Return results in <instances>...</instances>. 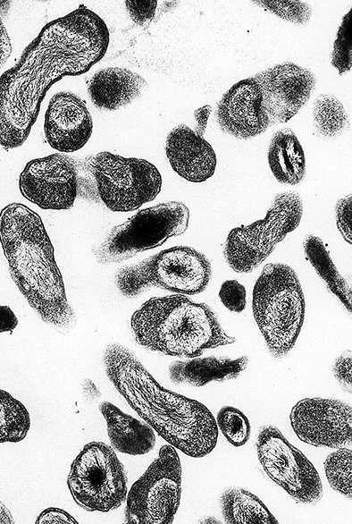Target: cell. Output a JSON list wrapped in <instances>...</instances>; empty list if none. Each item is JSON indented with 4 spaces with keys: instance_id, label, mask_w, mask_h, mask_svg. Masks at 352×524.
Segmentation results:
<instances>
[{
    "instance_id": "cell-16",
    "label": "cell",
    "mask_w": 352,
    "mask_h": 524,
    "mask_svg": "<svg viewBox=\"0 0 352 524\" xmlns=\"http://www.w3.org/2000/svg\"><path fill=\"white\" fill-rule=\"evenodd\" d=\"M214 117L222 132L239 139L254 138L270 126L261 91L253 77L239 80L223 94Z\"/></svg>"
},
{
    "instance_id": "cell-2",
    "label": "cell",
    "mask_w": 352,
    "mask_h": 524,
    "mask_svg": "<svg viewBox=\"0 0 352 524\" xmlns=\"http://www.w3.org/2000/svg\"><path fill=\"white\" fill-rule=\"evenodd\" d=\"M103 364L119 393L169 444L194 458L214 450L218 428L204 404L161 386L135 353L122 344L105 347Z\"/></svg>"
},
{
    "instance_id": "cell-4",
    "label": "cell",
    "mask_w": 352,
    "mask_h": 524,
    "mask_svg": "<svg viewBox=\"0 0 352 524\" xmlns=\"http://www.w3.org/2000/svg\"><path fill=\"white\" fill-rule=\"evenodd\" d=\"M130 326L138 345L179 358L198 357L236 342L208 305L182 294L149 299L133 313Z\"/></svg>"
},
{
    "instance_id": "cell-36",
    "label": "cell",
    "mask_w": 352,
    "mask_h": 524,
    "mask_svg": "<svg viewBox=\"0 0 352 524\" xmlns=\"http://www.w3.org/2000/svg\"><path fill=\"white\" fill-rule=\"evenodd\" d=\"M13 47L4 21L0 16V69L12 55Z\"/></svg>"
},
{
    "instance_id": "cell-37",
    "label": "cell",
    "mask_w": 352,
    "mask_h": 524,
    "mask_svg": "<svg viewBox=\"0 0 352 524\" xmlns=\"http://www.w3.org/2000/svg\"><path fill=\"white\" fill-rule=\"evenodd\" d=\"M18 325V318L7 305H0V333L12 332Z\"/></svg>"
},
{
    "instance_id": "cell-15",
    "label": "cell",
    "mask_w": 352,
    "mask_h": 524,
    "mask_svg": "<svg viewBox=\"0 0 352 524\" xmlns=\"http://www.w3.org/2000/svg\"><path fill=\"white\" fill-rule=\"evenodd\" d=\"M270 126L285 123L306 105L316 86L308 69L291 62L276 64L254 77Z\"/></svg>"
},
{
    "instance_id": "cell-22",
    "label": "cell",
    "mask_w": 352,
    "mask_h": 524,
    "mask_svg": "<svg viewBox=\"0 0 352 524\" xmlns=\"http://www.w3.org/2000/svg\"><path fill=\"white\" fill-rule=\"evenodd\" d=\"M268 164L276 180L285 185L300 183L306 175V157L295 132L283 128L274 132L268 146Z\"/></svg>"
},
{
    "instance_id": "cell-13",
    "label": "cell",
    "mask_w": 352,
    "mask_h": 524,
    "mask_svg": "<svg viewBox=\"0 0 352 524\" xmlns=\"http://www.w3.org/2000/svg\"><path fill=\"white\" fill-rule=\"evenodd\" d=\"M19 188L26 199L43 209H69L77 196L76 164L62 153L32 159L19 176Z\"/></svg>"
},
{
    "instance_id": "cell-35",
    "label": "cell",
    "mask_w": 352,
    "mask_h": 524,
    "mask_svg": "<svg viewBox=\"0 0 352 524\" xmlns=\"http://www.w3.org/2000/svg\"><path fill=\"white\" fill-rule=\"evenodd\" d=\"M37 524H76L78 521L65 511L59 508H47L43 511L36 520Z\"/></svg>"
},
{
    "instance_id": "cell-25",
    "label": "cell",
    "mask_w": 352,
    "mask_h": 524,
    "mask_svg": "<svg viewBox=\"0 0 352 524\" xmlns=\"http://www.w3.org/2000/svg\"><path fill=\"white\" fill-rule=\"evenodd\" d=\"M313 122L316 132L331 139L340 136L349 126L348 115L338 97L320 95L314 102Z\"/></svg>"
},
{
    "instance_id": "cell-21",
    "label": "cell",
    "mask_w": 352,
    "mask_h": 524,
    "mask_svg": "<svg viewBox=\"0 0 352 524\" xmlns=\"http://www.w3.org/2000/svg\"><path fill=\"white\" fill-rule=\"evenodd\" d=\"M99 410L107 427V434L113 450L129 455H143L155 445L154 429L122 411L109 401H102Z\"/></svg>"
},
{
    "instance_id": "cell-30",
    "label": "cell",
    "mask_w": 352,
    "mask_h": 524,
    "mask_svg": "<svg viewBox=\"0 0 352 524\" xmlns=\"http://www.w3.org/2000/svg\"><path fill=\"white\" fill-rule=\"evenodd\" d=\"M351 10L343 17L338 30L331 53V64L339 74H343L352 66L351 47Z\"/></svg>"
},
{
    "instance_id": "cell-23",
    "label": "cell",
    "mask_w": 352,
    "mask_h": 524,
    "mask_svg": "<svg viewBox=\"0 0 352 524\" xmlns=\"http://www.w3.org/2000/svg\"><path fill=\"white\" fill-rule=\"evenodd\" d=\"M219 503L225 523H278L265 504L256 495L243 488H226L220 495Z\"/></svg>"
},
{
    "instance_id": "cell-18",
    "label": "cell",
    "mask_w": 352,
    "mask_h": 524,
    "mask_svg": "<svg viewBox=\"0 0 352 524\" xmlns=\"http://www.w3.org/2000/svg\"><path fill=\"white\" fill-rule=\"evenodd\" d=\"M165 152L173 171L189 182H205L215 171L214 148L202 135L185 124H179L169 132Z\"/></svg>"
},
{
    "instance_id": "cell-38",
    "label": "cell",
    "mask_w": 352,
    "mask_h": 524,
    "mask_svg": "<svg viewBox=\"0 0 352 524\" xmlns=\"http://www.w3.org/2000/svg\"><path fill=\"white\" fill-rule=\"evenodd\" d=\"M212 110V106H205L202 108H199L198 110H197L195 112V117L197 118V121L199 122V128L197 130L196 132H197L200 135H203V131H205V123H206V120L208 118V115L210 114V112Z\"/></svg>"
},
{
    "instance_id": "cell-29",
    "label": "cell",
    "mask_w": 352,
    "mask_h": 524,
    "mask_svg": "<svg viewBox=\"0 0 352 524\" xmlns=\"http://www.w3.org/2000/svg\"><path fill=\"white\" fill-rule=\"evenodd\" d=\"M258 6L279 18L299 25H306L311 19L312 8L306 1H253Z\"/></svg>"
},
{
    "instance_id": "cell-6",
    "label": "cell",
    "mask_w": 352,
    "mask_h": 524,
    "mask_svg": "<svg viewBox=\"0 0 352 524\" xmlns=\"http://www.w3.org/2000/svg\"><path fill=\"white\" fill-rule=\"evenodd\" d=\"M211 277V263L203 253L191 247L176 246L120 268L115 283L127 298H136L151 287L195 295L206 289Z\"/></svg>"
},
{
    "instance_id": "cell-28",
    "label": "cell",
    "mask_w": 352,
    "mask_h": 524,
    "mask_svg": "<svg viewBox=\"0 0 352 524\" xmlns=\"http://www.w3.org/2000/svg\"><path fill=\"white\" fill-rule=\"evenodd\" d=\"M226 440L233 446L244 445L250 436V423L239 410L232 406H224L219 410L215 419Z\"/></svg>"
},
{
    "instance_id": "cell-12",
    "label": "cell",
    "mask_w": 352,
    "mask_h": 524,
    "mask_svg": "<svg viewBox=\"0 0 352 524\" xmlns=\"http://www.w3.org/2000/svg\"><path fill=\"white\" fill-rule=\"evenodd\" d=\"M256 450L264 472L297 503L313 505L322 499L323 490L315 468L275 426L261 427Z\"/></svg>"
},
{
    "instance_id": "cell-39",
    "label": "cell",
    "mask_w": 352,
    "mask_h": 524,
    "mask_svg": "<svg viewBox=\"0 0 352 524\" xmlns=\"http://www.w3.org/2000/svg\"><path fill=\"white\" fill-rule=\"evenodd\" d=\"M14 523L13 517L7 507L0 501V524Z\"/></svg>"
},
{
    "instance_id": "cell-31",
    "label": "cell",
    "mask_w": 352,
    "mask_h": 524,
    "mask_svg": "<svg viewBox=\"0 0 352 524\" xmlns=\"http://www.w3.org/2000/svg\"><path fill=\"white\" fill-rule=\"evenodd\" d=\"M246 289L236 280H227L220 287L219 298L227 309L239 313L246 308Z\"/></svg>"
},
{
    "instance_id": "cell-26",
    "label": "cell",
    "mask_w": 352,
    "mask_h": 524,
    "mask_svg": "<svg viewBox=\"0 0 352 524\" xmlns=\"http://www.w3.org/2000/svg\"><path fill=\"white\" fill-rule=\"evenodd\" d=\"M30 427L26 407L9 393L0 389V443L23 440Z\"/></svg>"
},
{
    "instance_id": "cell-11",
    "label": "cell",
    "mask_w": 352,
    "mask_h": 524,
    "mask_svg": "<svg viewBox=\"0 0 352 524\" xmlns=\"http://www.w3.org/2000/svg\"><path fill=\"white\" fill-rule=\"evenodd\" d=\"M180 494V457L173 446L164 444L127 494L124 521L129 524H171L179 508Z\"/></svg>"
},
{
    "instance_id": "cell-24",
    "label": "cell",
    "mask_w": 352,
    "mask_h": 524,
    "mask_svg": "<svg viewBox=\"0 0 352 524\" xmlns=\"http://www.w3.org/2000/svg\"><path fill=\"white\" fill-rule=\"evenodd\" d=\"M307 261L339 302L351 314V287L338 271L323 240L313 234L303 242Z\"/></svg>"
},
{
    "instance_id": "cell-1",
    "label": "cell",
    "mask_w": 352,
    "mask_h": 524,
    "mask_svg": "<svg viewBox=\"0 0 352 524\" xmlns=\"http://www.w3.org/2000/svg\"><path fill=\"white\" fill-rule=\"evenodd\" d=\"M109 39L103 19L82 4L46 24L0 77V145L21 147L50 87L87 72L105 56Z\"/></svg>"
},
{
    "instance_id": "cell-3",
    "label": "cell",
    "mask_w": 352,
    "mask_h": 524,
    "mask_svg": "<svg viewBox=\"0 0 352 524\" xmlns=\"http://www.w3.org/2000/svg\"><path fill=\"white\" fill-rule=\"evenodd\" d=\"M0 242L19 291L50 326L68 331L75 324L54 247L41 217L21 203L0 212Z\"/></svg>"
},
{
    "instance_id": "cell-19",
    "label": "cell",
    "mask_w": 352,
    "mask_h": 524,
    "mask_svg": "<svg viewBox=\"0 0 352 524\" xmlns=\"http://www.w3.org/2000/svg\"><path fill=\"white\" fill-rule=\"evenodd\" d=\"M147 80L127 68L106 67L96 71L88 84L92 104L101 111H116L144 93Z\"/></svg>"
},
{
    "instance_id": "cell-9",
    "label": "cell",
    "mask_w": 352,
    "mask_h": 524,
    "mask_svg": "<svg viewBox=\"0 0 352 524\" xmlns=\"http://www.w3.org/2000/svg\"><path fill=\"white\" fill-rule=\"evenodd\" d=\"M189 220L188 207L179 201L142 209L114 226L94 249V254L102 264L129 259L139 252L162 245L172 236L184 233Z\"/></svg>"
},
{
    "instance_id": "cell-5",
    "label": "cell",
    "mask_w": 352,
    "mask_h": 524,
    "mask_svg": "<svg viewBox=\"0 0 352 524\" xmlns=\"http://www.w3.org/2000/svg\"><path fill=\"white\" fill-rule=\"evenodd\" d=\"M252 308L271 355H288L305 317V297L295 270L283 263L265 265L253 289Z\"/></svg>"
},
{
    "instance_id": "cell-17",
    "label": "cell",
    "mask_w": 352,
    "mask_h": 524,
    "mask_svg": "<svg viewBox=\"0 0 352 524\" xmlns=\"http://www.w3.org/2000/svg\"><path fill=\"white\" fill-rule=\"evenodd\" d=\"M93 122L85 102L71 91H60L50 99L45 114L47 143L62 153L75 152L85 146Z\"/></svg>"
},
{
    "instance_id": "cell-27",
    "label": "cell",
    "mask_w": 352,
    "mask_h": 524,
    "mask_svg": "<svg viewBox=\"0 0 352 524\" xmlns=\"http://www.w3.org/2000/svg\"><path fill=\"white\" fill-rule=\"evenodd\" d=\"M352 452L341 447L330 453L324 461V470L331 488L351 500Z\"/></svg>"
},
{
    "instance_id": "cell-33",
    "label": "cell",
    "mask_w": 352,
    "mask_h": 524,
    "mask_svg": "<svg viewBox=\"0 0 352 524\" xmlns=\"http://www.w3.org/2000/svg\"><path fill=\"white\" fill-rule=\"evenodd\" d=\"M351 194L341 198L336 204V224L342 237L348 243H352L351 232Z\"/></svg>"
},
{
    "instance_id": "cell-7",
    "label": "cell",
    "mask_w": 352,
    "mask_h": 524,
    "mask_svg": "<svg viewBox=\"0 0 352 524\" xmlns=\"http://www.w3.org/2000/svg\"><path fill=\"white\" fill-rule=\"evenodd\" d=\"M303 201L293 191L277 194L264 219L232 229L223 246L226 264L236 273L258 267L301 221Z\"/></svg>"
},
{
    "instance_id": "cell-34",
    "label": "cell",
    "mask_w": 352,
    "mask_h": 524,
    "mask_svg": "<svg viewBox=\"0 0 352 524\" xmlns=\"http://www.w3.org/2000/svg\"><path fill=\"white\" fill-rule=\"evenodd\" d=\"M332 373L340 387L351 393V351L347 350L337 357L332 366Z\"/></svg>"
},
{
    "instance_id": "cell-14",
    "label": "cell",
    "mask_w": 352,
    "mask_h": 524,
    "mask_svg": "<svg viewBox=\"0 0 352 524\" xmlns=\"http://www.w3.org/2000/svg\"><path fill=\"white\" fill-rule=\"evenodd\" d=\"M290 425L296 435L315 447L351 446L352 408L332 398H305L291 410Z\"/></svg>"
},
{
    "instance_id": "cell-32",
    "label": "cell",
    "mask_w": 352,
    "mask_h": 524,
    "mask_svg": "<svg viewBox=\"0 0 352 524\" xmlns=\"http://www.w3.org/2000/svg\"><path fill=\"white\" fill-rule=\"evenodd\" d=\"M125 6L131 20L139 26H147L155 14L157 1L128 0Z\"/></svg>"
},
{
    "instance_id": "cell-10",
    "label": "cell",
    "mask_w": 352,
    "mask_h": 524,
    "mask_svg": "<svg viewBox=\"0 0 352 524\" xmlns=\"http://www.w3.org/2000/svg\"><path fill=\"white\" fill-rule=\"evenodd\" d=\"M97 193L113 212H129L150 202L159 194L162 176L147 160L99 152L88 158Z\"/></svg>"
},
{
    "instance_id": "cell-20",
    "label": "cell",
    "mask_w": 352,
    "mask_h": 524,
    "mask_svg": "<svg viewBox=\"0 0 352 524\" xmlns=\"http://www.w3.org/2000/svg\"><path fill=\"white\" fill-rule=\"evenodd\" d=\"M247 362V356L189 358L173 361L169 366V377L176 385L200 387L213 381L237 378L246 369Z\"/></svg>"
},
{
    "instance_id": "cell-8",
    "label": "cell",
    "mask_w": 352,
    "mask_h": 524,
    "mask_svg": "<svg viewBox=\"0 0 352 524\" xmlns=\"http://www.w3.org/2000/svg\"><path fill=\"white\" fill-rule=\"evenodd\" d=\"M127 472L112 446L84 445L71 465L67 485L74 502L87 511L108 512L126 501Z\"/></svg>"
}]
</instances>
